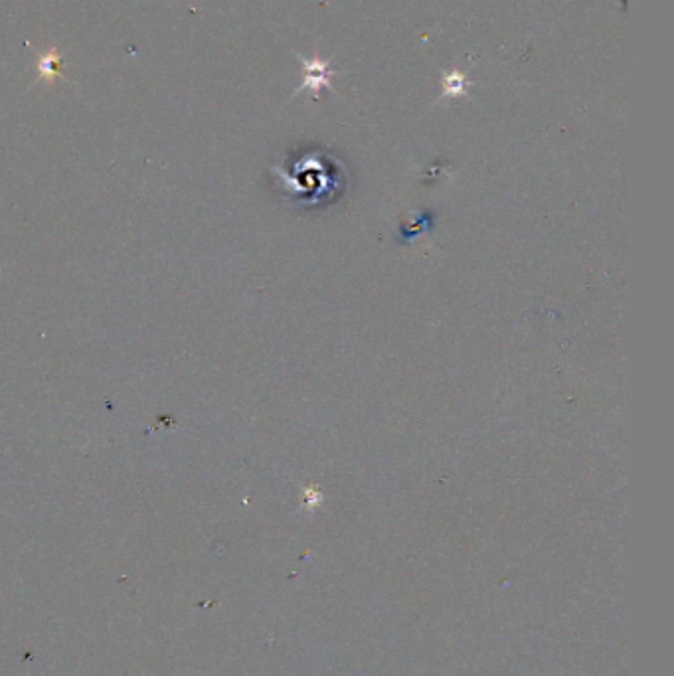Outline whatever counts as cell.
Here are the masks:
<instances>
[{"label": "cell", "mask_w": 674, "mask_h": 676, "mask_svg": "<svg viewBox=\"0 0 674 676\" xmlns=\"http://www.w3.org/2000/svg\"><path fill=\"white\" fill-rule=\"evenodd\" d=\"M301 62H303L305 76H303V83L295 90V95H298L301 92H305V90H309V92H312L314 95L321 92L323 87L332 90V85H330V78H332L337 71L330 69L328 62H324V60H321V58H312V60H305V58H301Z\"/></svg>", "instance_id": "1"}, {"label": "cell", "mask_w": 674, "mask_h": 676, "mask_svg": "<svg viewBox=\"0 0 674 676\" xmlns=\"http://www.w3.org/2000/svg\"><path fill=\"white\" fill-rule=\"evenodd\" d=\"M60 64H62V56L58 53V50H56V48L46 50V52L40 56L38 64H36L40 79H44V81H53L56 76H58V65Z\"/></svg>", "instance_id": "2"}, {"label": "cell", "mask_w": 674, "mask_h": 676, "mask_svg": "<svg viewBox=\"0 0 674 676\" xmlns=\"http://www.w3.org/2000/svg\"><path fill=\"white\" fill-rule=\"evenodd\" d=\"M465 85H467V78L461 71L445 74V78H443V97L463 95L465 93Z\"/></svg>", "instance_id": "3"}]
</instances>
